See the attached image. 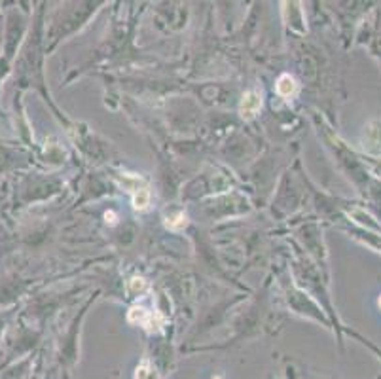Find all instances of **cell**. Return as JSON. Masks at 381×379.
I'll use <instances>...</instances> for the list:
<instances>
[{"instance_id": "obj_1", "label": "cell", "mask_w": 381, "mask_h": 379, "mask_svg": "<svg viewBox=\"0 0 381 379\" xmlns=\"http://www.w3.org/2000/svg\"><path fill=\"white\" fill-rule=\"evenodd\" d=\"M262 108V95L258 91H247L243 95L241 104H239V114L245 120H252L258 110Z\"/></svg>"}, {"instance_id": "obj_2", "label": "cell", "mask_w": 381, "mask_h": 379, "mask_svg": "<svg viewBox=\"0 0 381 379\" xmlns=\"http://www.w3.org/2000/svg\"><path fill=\"white\" fill-rule=\"evenodd\" d=\"M296 80L290 74H283L277 80V93L281 97H292L296 93Z\"/></svg>"}, {"instance_id": "obj_3", "label": "cell", "mask_w": 381, "mask_h": 379, "mask_svg": "<svg viewBox=\"0 0 381 379\" xmlns=\"http://www.w3.org/2000/svg\"><path fill=\"white\" fill-rule=\"evenodd\" d=\"M165 226H167L171 232H182V230L188 226V218H186L184 213H174L173 216H169V218H167Z\"/></svg>"}, {"instance_id": "obj_4", "label": "cell", "mask_w": 381, "mask_h": 379, "mask_svg": "<svg viewBox=\"0 0 381 379\" xmlns=\"http://www.w3.org/2000/svg\"><path fill=\"white\" fill-rule=\"evenodd\" d=\"M148 205H150V192H148L146 188L135 192V196H133V207L137 209V211H146Z\"/></svg>"}, {"instance_id": "obj_5", "label": "cell", "mask_w": 381, "mask_h": 379, "mask_svg": "<svg viewBox=\"0 0 381 379\" xmlns=\"http://www.w3.org/2000/svg\"><path fill=\"white\" fill-rule=\"evenodd\" d=\"M135 379H157V375H156V371H154V368H152L148 362H142L139 368H137Z\"/></svg>"}, {"instance_id": "obj_6", "label": "cell", "mask_w": 381, "mask_h": 379, "mask_svg": "<svg viewBox=\"0 0 381 379\" xmlns=\"http://www.w3.org/2000/svg\"><path fill=\"white\" fill-rule=\"evenodd\" d=\"M127 288H129L131 294H142L148 288V284L142 277H133L129 281V286H127Z\"/></svg>"}, {"instance_id": "obj_7", "label": "cell", "mask_w": 381, "mask_h": 379, "mask_svg": "<svg viewBox=\"0 0 381 379\" xmlns=\"http://www.w3.org/2000/svg\"><path fill=\"white\" fill-rule=\"evenodd\" d=\"M148 315H150V313H146L142 307H133V309L129 311V320L131 322H142V324H144Z\"/></svg>"}, {"instance_id": "obj_8", "label": "cell", "mask_w": 381, "mask_h": 379, "mask_svg": "<svg viewBox=\"0 0 381 379\" xmlns=\"http://www.w3.org/2000/svg\"><path fill=\"white\" fill-rule=\"evenodd\" d=\"M104 218H106V222H110V224H116V215H114L112 211H110V213H106V215H104Z\"/></svg>"}, {"instance_id": "obj_9", "label": "cell", "mask_w": 381, "mask_h": 379, "mask_svg": "<svg viewBox=\"0 0 381 379\" xmlns=\"http://www.w3.org/2000/svg\"><path fill=\"white\" fill-rule=\"evenodd\" d=\"M379 307H381V298H379Z\"/></svg>"}, {"instance_id": "obj_10", "label": "cell", "mask_w": 381, "mask_h": 379, "mask_svg": "<svg viewBox=\"0 0 381 379\" xmlns=\"http://www.w3.org/2000/svg\"><path fill=\"white\" fill-rule=\"evenodd\" d=\"M217 379H220V377H217Z\"/></svg>"}]
</instances>
